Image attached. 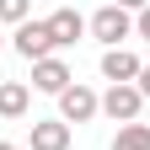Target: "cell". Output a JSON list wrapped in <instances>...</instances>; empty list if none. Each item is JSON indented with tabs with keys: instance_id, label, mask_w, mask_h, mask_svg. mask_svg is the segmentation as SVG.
<instances>
[{
	"instance_id": "obj_1",
	"label": "cell",
	"mask_w": 150,
	"mask_h": 150,
	"mask_svg": "<svg viewBox=\"0 0 150 150\" xmlns=\"http://www.w3.org/2000/svg\"><path fill=\"white\" fill-rule=\"evenodd\" d=\"M86 32L97 38L102 48H123V38H134V16H129L123 6H112V0H107L102 11L86 16Z\"/></svg>"
},
{
	"instance_id": "obj_2",
	"label": "cell",
	"mask_w": 150,
	"mask_h": 150,
	"mask_svg": "<svg viewBox=\"0 0 150 150\" xmlns=\"http://www.w3.org/2000/svg\"><path fill=\"white\" fill-rule=\"evenodd\" d=\"M97 112H102V91H91V86H81V81L59 91V118H64L70 129H75V123H91Z\"/></svg>"
},
{
	"instance_id": "obj_3",
	"label": "cell",
	"mask_w": 150,
	"mask_h": 150,
	"mask_svg": "<svg viewBox=\"0 0 150 150\" xmlns=\"http://www.w3.org/2000/svg\"><path fill=\"white\" fill-rule=\"evenodd\" d=\"M139 112H145V97H139V86H107L102 91V118L112 123H139Z\"/></svg>"
},
{
	"instance_id": "obj_4",
	"label": "cell",
	"mask_w": 150,
	"mask_h": 150,
	"mask_svg": "<svg viewBox=\"0 0 150 150\" xmlns=\"http://www.w3.org/2000/svg\"><path fill=\"white\" fill-rule=\"evenodd\" d=\"M11 48L22 54L27 64H38V59H48V54H59V48H54V38H48V27H43V22H32V16H27V22H22V27L11 32Z\"/></svg>"
},
{
	"instance_id": "obj_5",
	"label": "cell",
	"mask_w": 150,
	"mask_h": 150,
	"mask_svg": "<svg viewBox=\"0 0 150 150\" xmlns=\"http://www.w3.org/2000/svg\"><path fill=\"white\" fill-rule=\"evenodd\" d=\"M139 54L134 48H102V81L107 86H134L139 81Z\"/></svg>"
},
{
	"instance_id": "obj_6",
	"label": "cell",
	"mask_w": 150,
	"mask_h": 150,
	"mask_svg": "<svg viewBox=\"0 0 150 150\" xmlns=\"http://www.w3.org/2000/svg\"><path fill=\"white\" fill-rule=\"evenodd\" d=\"M64 86H75V70L59 59V54H48V59L32 64V91H43V97H59Z\"/></svg>"
},
{
	"instance_id": "obj_7",
	"label": "cell",
	"mask_w": 150,
	"mask_h": 150,
	"mask_svg": "<svg viewBox=\"0 0 150 150\" xmlns=\"http://www.w3.org/2000/svg\"><path fill=\"white\" fill-rule=\"evenodd\" d=\"M43 27H48V38H54V48H70V43L86 38V16L75 11V6H59V11L43 16Z\"/></svg>"
},
{
	"instance_id": "obj_8",
	"label": "cell",
	"mask_w": 150,
	"mask_h": 150,
	"mask_svg": "<svg viewBox=\"0 0 150 150\" xmlns=\"http://www.w3.org/2000/svg\"><path fill=\"white\" fill-rule=\"evenodd\" d=\"M27 150H70V123L64 118H32Z\"/></svg>"
},
{
	"instance_id": "obj_9",
	"label": "cell",
	"mask_w": 150,
	"mask_h": 150,
	"mask_svg": "<svg viewBox=\"0 0 150 150\" xmlns=\"http://www.w3.org/2000/svg\"><path fill=\"white\" fill-rule=\"evenodd\" d=\"M32 112V86L27 81H0V118L6 123H22Z\"/></svg>"
},
{
	"instance_id": "obj_10",
	"label": "cell",
	"mask_w": 150,
	"mask_h": 150,
	"mask_svg": "<svg viewBox=\"0 0 150 150\" xmlns=\"http://www.w3.org/2000/svg\"><path fill=\"white\" fill-rule=\"evenodd\" d=\"M112 150H150V123H123L112 134Z\"/></svg>"
},
{
	"instance_id": "obj_11",
	"label": "cell",
	"mask_w": 150,
	"mask_h": 150,
	"mask_svg": "<svg viewBox=\"0 0 150 150\" xmlns=\"http://www.w3.org/2000/svg\"><path fill=\"white\" fill-rule=\"evenodd\" d=\"M27 16H32V0H0V22L6 27H22Z\"/></svg>"
},
{
	"instance_id": "obj_12",
	"label": "cell",
	"mask_w": 150,
	"mask_h": 150,
	"mask_svg": "<svg viewBox=\"0 0 150 150\" xmlns=\"http://www.w3.org/2000/svg\"><path fill=\"white\" fill-rule=\"evenodd\" d=\"M134 38H145V43H150V6H145V11L134 16Z\"/></svg>"
},
{
	"instance_id": "obj_13",
	"label": "cell",
	"mask_w": 150,
	"mask_h": 150,
	"mask_svg": "<svg viewBox=\"0 0 150 150\" xmlns=\"http://www.w3.org/2000/svg\"><path fill=\"white\" fill-rule=\"evenodd\" d=\"M134 86H139V97L150 102V64H139V81H134Z\"/></svg>"
},
{
	"instance_id": "obj_14",
	"label": "cell",
	"mask_w": 150,
	"mask_h": 150,
	"mask_svg": "<svg viewBox=\"0 0 150 150\" xmlns=\"http://www.w3.org/2000/svg\"><path fill=\"white\" fill-rule=\"evenodd\" d=\"M112 6H123V11H129V16H139V11H145V6H150V0H112Z\"/></svg>"
},
{
	"instance_id": "obj_15",
	"label": "cell",
	"mask_w": 150,
	"mask_h": 150,
	"mask_svg": "<svg viewBox=\"0 0 150 150\" xmlns=\"http://www.w3.org/2000/svg\"><path fill=\"white\" fill-rule=\"evenodd\" d=\"M0 150H27V145H6V139H0Z\"/></svg>"
},
{
	"instance_id": "obj_16",
	"label": "cell",
	"mask_w": 150,
	"mask_h": 150,
	"mask_svg": "<svg viewBox=\"0 0 150 150\" xmlns=\"http://www.w3.org/2000/svg\"><path fill=\"white\" fill-rule=\"evenodd\" d=\"M0 48H6V38H0Z\"/></svg>"
}]
</instances>
